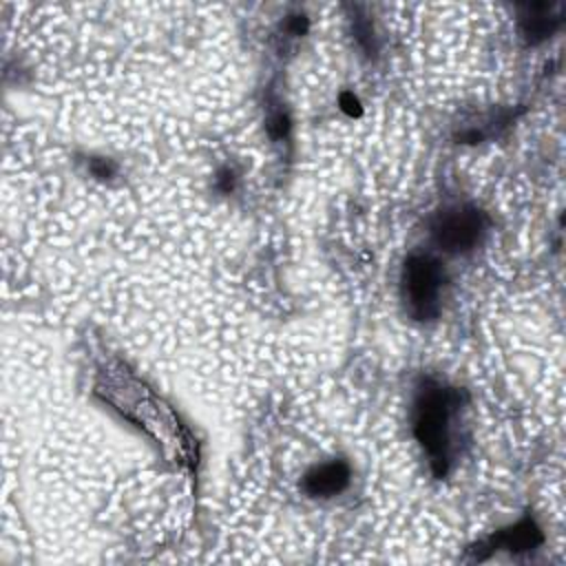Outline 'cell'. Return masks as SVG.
Returning <instances> with one entry per match:
<instances>
[{"mask_svg":"<svg viewBox=\"0 0 566 566\" xmlns=\"http://www.w3.org/2000/svg\"><path fill=\"white\" fill-rule=\"evenodd\" d=\"M442 287V270L436 259L427 254L411 256L405 265L402 290L409 310L418 318H429L438 312V296Z\"/></svg>","mask_w":566,"mask_h":566,"instance_id":"cell-1","label":"cell"},{"mask_svg":"<svg viewBox=\"0 0 566 566\" xmlns=\"http://www.w3.org/2000/svg\"><path fill=\"white\" fill-rule=\"evenodd\" d=\"M447 424H449V398L442 389H427L416 409V436L422 447L440 460L447 449Z\"/></svg>","mask_w":566,"mask_h":566,"instance_id":"cell-2","label":"cell"},{"mask_svg":"<svg viewBox=\"0 0 566 566\" xmlns=\"http://www.w3.org/2000/svg\"><path fill=\"white\" fill-rule=\"evenodd\" d=\"M484 230L482 214L475 208L458 206L444 210L433 223V239L447 252H464L473 248Z\"/></svg>","mask_w":566,"mask_h":566,"instance_id":"cell-3","label":"cell"},{"mask_svg":"<svg viewBox=\"0 0 566 566\" xmlns=\"http://www.w3.org/2000/svg\"><path fill=\"white\" fill-rule=\"evenodd\" d=\"M349 482V469L345 462H325L314 467L305 475V491L314 497H329L340 493Z\"/></svg>","mask_w":566,"mask_h":566,"instance_id":"cell-4","label":"cell"}]
</instances>
